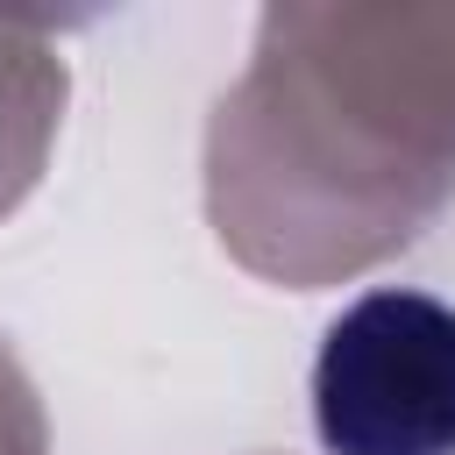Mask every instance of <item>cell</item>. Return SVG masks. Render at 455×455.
Segmentation results:
<instances>
[{"label":"cell","instance_id":"obj_4","mask_svg":"<svg viewBox=\"0 0 455 455\" xmlns=\"http://www.w3.org/2000/svg\"><path fill=\"white\" fill-rule=\"evenodd\" d=\"M64 121V64L43 14L0 7V213L21 206Z\"/></svg>","mask_w":455,"mask_h":455},{"label":"cell","instance_id":"obj_5","mask_svg":"<svg viewBox=\"0 0 455 455\" xmlns=\"http://www.w3.org/2000/svg\"><path fill=\"white\" fill-rule=\"evenodd\" d=\"M0 455H43V405L0 341Z\"/></svg>","mask_w":455,"mask_h":455},{"label":"cell","instance_id":"obj_3","mask_svg":"<svg viewBox=\"0 0 455 455\" xmlns=\"http://www.w3.org/2000/svg\"><path fill=\"white\" fill-rule=\"evenodd\" d=\"M327 455H455V306L412 284L348 299L313 355Z\"/></svg>","mask_w":455,"mask_h":455},{"label":"cell","instance_id":"obj_1","mask_svg":"<svg viewBox=\"0 0 455 455\" xmlns=\"http://www.w3.org/2000/svg\"><path fill=\"white\" fill-rule=\"evenodd\" d=\"M455 178L412 171L334 121L284 64L249 50V71L220 92L206 128V213L213 235L277 284H334L405 249Z\"/></svg>","mask_w":455,"mask_h":455},{"label":"cell","instance_id":"obj_2","mask_svg":"<svg viewBox=\"0 0 455 455\" xmlns=\"http://www.w3.org/2000/svg\"><path fill=\"white\" fill-rule=\"evenodd\" d=\"M256 50L384 156L455 178V0L263 7Z\"/></svg>","mask_w":455,"mask_h":455}]
</instances>
